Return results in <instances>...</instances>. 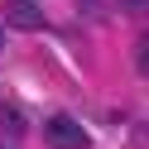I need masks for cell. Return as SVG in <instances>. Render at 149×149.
I'll return each mask as SVG.
<instances>
[{
  "label": "cell",
  "instance_id": "6da1fadb",
  "mask_svg": "<svg viewBox=\"0 0 149 149\" xmlns=\"http://www.w3.org/2000/svg\"><path fill=\"white\" fill-rule=\"evenodd\" d=\"M43 139H48L53 149H87V130H82L72 116H63V111L43 120Z\"/></svg>",
  "mask_w": 149,
  "mask_h": 149
},
{
  "label": "cell",
  "instance_id": "7a4b0ae2",
  "mask_svg": "<svg viewBox=\"0 0 149 149\" xmlns=\"http://www.w3.org/2000/svg\"><path fill=\"white\" fill-rule=\"evenodd\" d=\"M5 24L10 29H43V5L39 0H5Z\"/></svg>",
  "mask_w": 149,
  "mask_h": 149
},
{
  "label": "cell",
  "instance_id": "3957f363",
  "mask_svg": "<svg viewBox=\"0 0 149 149\" xmlns=\"http://www.w3.org/2000/svg\"><path fill=\"white\" fill-rule=\"evenodd\" d=\"M0 125L10 130V135H19V130H24V116H19L15 106H0Z\"/></svg>",
  "mask_w": 149,
  "mask_h": 149
},
{
  "label": "cell",
  "instance_id": "277c9868",
  "mask_svg": "<svg viewBox=\"0 0 149 149\" xmlns=\"http://www.w3.org/2000/svg\"><path fill=\"white\" fill-rule=\"evenodd\" d=\"M135 68L149 72V43H139V48H135Z\"/></svg>",
  "mask_w": 149,
  "mask_h": 149
},
{
  "label": "cell",
  "instance_id": "5b68a950",
  "mask_svg": "<svg viewBox=\"0 0 149 149\" xmlns=\"http://www.w3.org/2000/svg\"><path fill=\"white\" fill-rule=\"evenodd\" d=\"M120 5H125L130 15H139V10H144V0H120Z\"/></svg>",
  "mask_w": 149,
  "mask_h": 149
},
{
  "label": "cell",
  "instance_id": "8992f818",
  "mask_svg": "<svg viewBox=\"0 0 149 149\" xmlns=\"http://www.w3.org/2000/svg\"><path fill=\"white\" fill-rule=\"evenodd\" d=\"M0 43H5V39H0Z\"/></svg>",
  "mask_w": 149,
  "mask_h": 149
}]
</instances>
